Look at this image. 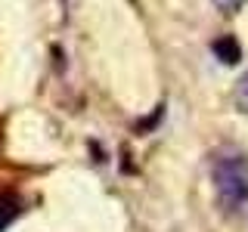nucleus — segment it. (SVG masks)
Instances as JSON below:
<instances>
[{
  "instance_id": "f257e3e1",
  "label": "nucleus",
  "mask_w": 248,
  "mask_h": 232,
  "mask_svg": "<svg viewBox=\"0 0 248 232\" xmlns=\"http://www.w3.org/2000/svg\"><path fill=\"white\" fill-rule=\"evenodd\" d=\"M211 180L217 204L227 214H239L248 204V155L236 145H223L211 155Z\"/></svg>"
},
{
  "instance_id": "f03ea898",
  "label": "nucleus",
  "mask_w": 248,
  "mask_h": 232,
  "mask_svg": "<svg viewBox=\"0 0 248 232\" xmlns=\"http://www.w3.org/2000/svg\"><path fill=\"white\" fill-rule=\"evenodd\" d=\"M22 211H25V201L16 195V192H3V195H0V232L10 229L13 223L19 220Z\"/></svg>"
},
{
  "instance_id": "7ed1b4c3",
  "label": "nucleus",
  "mask_w": 248,
  "mask_h": 232,
  "mask_svg": "<svg viewBox=\"0 0 248 232\" xmlns=\"http://www.w3.org/2000/svg\"><path fill=\"white\" fill-rule=\"evenodd\" d=\"M211 50H214V56L220 59V62H227V65H236V62L242 59V46H239V41L232 34L217 37V41L211 44Z\"/></svg>"
},
{
  "instance_id": "20e7f679",
  "label": "nucleus",
  "mask_w": 248,
  "mask_h": 232,
  "mask_svg": "<svg viewBox=\"0 0 248 232\" xmlns=\"http://www.w3.org/2000/svg\"><path fill=\"white\" fill-rule=\"evenodd\" d=\"M236 105L248 115V74H242V81H239V87H236Z\"/></svg>"
},
{
  "instance_id": "39448f33",
  "label": "nucleus",
  "mask_w": 248,
  "mask_h": 232,
  "mask_svg": "<svg viewBox=\"0 0 248 232\" xmlns=\"http://www.w3.org/2000/svg\"><path fill=\"white\" fill-rule=\"evenodd\" d=\"M211 3H214L220 13H227V15H236L239 10H242V3H245V0H211Z\"/></svg>"
}]
</instances>
